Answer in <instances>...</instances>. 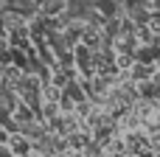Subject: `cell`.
<instances>
[{
	"mask_svg": "<svg viewBox=\"0 0 160 157\" xmlns=\"http://www.w3.org/2000/svg\"><path fill=\"white\" fill-rule=\"evenodd\" d=\"M84 28H87V22H70L68 25V31H65V37H68V42H76L79 37H84Z\"/></svg>",
	"mask_w": 160,
	"mask_h": 157,
	"instance_id": "3",
	"label": "cell"
},
{
	"mask_svg": "<svg viewBox=\"0 0 160 157\" xmlns=\"http://www.w3.org/2000/svg\"><path fill=\"white\" fill-rule=\"evenodd\" d=\"M0 84H3V73H0Z\"/></svg>",
	"mask_w": 160,
	"mask_h": 157,
	"instance_id": "7",
	"label": "cell"
},
{
	"mask_svg": "<svg viewBox=\"0 0 160 157\" xmlns=\"http://www.w3.org/2000/svg\"><path fill=\"white\" fill-rule=\"evenodd\" d=\"M14 118H17L20 124H31V121H34V115H31V110H28L25 104H17V110H14Z\"/></svg>",
	"mask_w": 160,
	"mask_h": 157,
	"instance_id": "5",
	"label": "cell"
},
{
	"mask_svg": "<svg viewBox=\"0 0 160 157\" xmlns=\"http://www.w3.org/2000/svg\"><path fill=\"white\" fill-rule=\"evenodd\" d=\"M118 67H132V56L121 53V56H118Z\"/></svg>",
	"mask_w": 160,
	"mask_h": 157,
	"instance_id": "6",
	"label": "cell"
},
{
	"mask_svg": "<svg viewBox=\"0 0 160 157\" xmlns=\"http://www.w3.org/2000/svg\"><path fill=\"white\" fill-rule=\"evenodd\" d=\"M42 98H45V104H59V101H62L59 84H45V87H42Z\"/></svg>",
	"mask_w": 160,
	"mask_h": 157,
	"instance_id": "2",
	"label": "cell"
},
{
	"mask_svg": "<svg viewBox=\"0 0 160 157\" xmlns=\"http://www.w3.org/2000/svg\"><path fill=\"white\" fill-rule=\"evenodd\" d=\"M39 8H42V14H45V17H59V14H65L68 0H42V3H39Z\"/></svg>",
	"mask_w": 160,
	"mask_h": 157,
	"instance_id": "1",
	"label": "cell"
},
{
	"mask_svg": "<svg viewBox=\"0 0 160 157\" xmlns=\"http://www.w3.org/2000/svg\"><path fill=\"white\" fill-rule=\"evenodd\" d=\"M8 146L14 149V155H25V152H28V140H25L22 135H11V138H8Z\"/></svg>",
	"mask_w": 160,
	"mask_h": 157,
	"instance_id": "4",
	"label": "cell"
}]
</instances>
